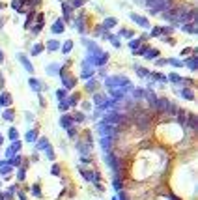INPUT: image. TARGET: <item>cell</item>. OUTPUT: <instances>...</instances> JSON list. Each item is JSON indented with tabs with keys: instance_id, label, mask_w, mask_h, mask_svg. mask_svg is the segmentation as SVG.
Segmentation results:
<instances>
[{
	"instance_id": "277c9868",
	"label": "cell",
	"mask_w": 198,
	"mask_h": 200,
	"mask_svg": "<svg viewBox=\"0 0 198 200\" xmlns=\"http://www.w3.org/2000/svg\"><path fill=\"white\" fill-rule=\"evenodd\" d=\"M62 82H64V86H65V90H71V88L77 84V79H75V77H69V75H65V73H62Z\"/></svg>"
},
{
	"instance_id": "8d00e7d4",
	"label": "cell",
	"mask_w": 198,
	"mask_h": 200,
	"mask_svg": "<svg viewBox=\"0 0 198 200\" xmlns=\"http://www.w3.org/2000/svg\"><path fill=\"white\" fill-rule=\"evenodd\" d=\"M137 73H138L140 77H150V73H148V69H144V68H137Z\"/></svg>"
},
{
	"instance_id": "484cf974",
	"label": "cell",
	"mask_w": 198,
	"mask_h": 200,
	"mask_svg": "<svg viewBox=\"0 0 198 200\" xmlns=\"http://www.w3.org/2000/svg\"><path fill=\"white\" fill-rule=\"evenodd\" d=\"M77 103H79V94H73V96H71V97L67 99V105H69V107L77 105Z\"/></svg>"
},
{
	"instance_id": "681fc988",
	"label": "cell",
	"mask_w": 198,
	"mask_h": 200,
	"mask_svg": "<svg viewBox=\"0 0 198 200\" xmlns=\"http://www.w3.org/2000/svg\"><path fill=\"white\" fill-rule=\"evenodd\" d=\"M168 64H172V65H176V68H180V65H181V62L180 60H174V58H172V60H166Z\"/></svg>"
},
{
	"instance_id": "003e7915",
	"label": "cell",
	"mask_w": 198,
	"mask_h": 200,
	"mask_svg": "<svg viewBox=\"0 0 198 200\" xmlns=\"http://www.w3.org/2000/svg\"><path fill=\"white\" fill-rule=\"evenodd\" d=\"M60 2H64V0H60Z\"/></svg>"
},
{
	"instance_id": "836d02e7",
	"label": "cell",
	"mask_w": 198,
	"mask_h": 200,
	"mask_svg": "<svg viewBox=\"0 0 198 200\" xmlns=\"http://www.w3.org/2000/svg\"><path fill=\"white\" fill-rule=\"evenodd\" d=\"M32 19H34V11H30V13H28V19H26V23H24V28H30Z\"/></svg>"
},
{
	"instance_id": "ba28073f",
	"label": "cell",
	"mask_w": 198,
	"mask_h": 200,
	"mask_svg": "<svg viewBox=\"0 0 198 200\" xmlns=\"http://www.w3.org/2000/svg\"><path fill=\"white\" fill-rule=\"evenodd\" d=\"M11 105V96L10 94H0V107H10Z\"/></svg>"
},
{
	"instance_id": "8992f818",
	"label": "cell",
	"mask_w": 198,
	"mask_h": 200,
	"mask_svg": "<svg viewBox=\"0 0 198 200\" xmlns=\"http://www.w3.org/2000/svg\"><path fill=\"white\" fill-rule=\"evenodd\" d=\"M19 62L24 65V68H26V71H28V73H34V65L30 64V60H28L26 56H24V54H19Z\"/></svg>"
},
{
	"instance_id": "cb8c5ba5",
	"label": "cell",
	"mask_w": 198,
	"mask_h": 200,
	"mask_svg": "<svg viewBox=\"0 0 198 200\" xmlns=\"http://www.w3.org/2000/svg\"><path fill=\"white\" fill-rule=\"evenodd\" d=\"M71 49H73V41H71V39H67V41L64 43V47H62V53H64V54H67Z\"/></svg>"
},
{
	"instance_id": "ab89813d",
	"label": "cell",
	"mask_w": 198,
	"mask_h": 200,
	"mask_svg": "<svg viewBox=\"0 0 198 200\" xmlns=\"http://www.w3.org/2000/svg\"><path fill=\"white\" fill-rule=\"evenodd\" d=\"M133 96H135V99H140V97H144V90H133Z\"/></svg>"
},
{
	"instance_id": "d6986e66",
	"label": "cell",
	"mask_w": 198,
	"mask_h": 200,
	"mask_svg": "<svg viewBox=\"0 0 198 200\" xmlns=\"http://www.w3.org/2000/svg\"><path fill=\"white\" fill-rule=\"evenodd\" d=\"M159 56V51L157 49H148V53H146V58L148 60H153V58H157Z\"/></svg>"
},
{
	"instance_id": "f6af8a7d",
	"label": "cell",
	"mask_w": 198,
	"mask_h": 200,
	"mask_svg": "<svg viewBox=\"0 0 198 200\" xmlns=\"http://www.w3.org/2000/svg\"><path fill=\"white\" fill-rule=\"evenodd\" d=\"M58 108H60V110H67V108H69V105H67V101H65V99H64V101H60V105H58Z\"/></svg>"
},
{
	"instance_id": "c3c4849f",
	"label": "cell",
	"mask_w": 198,
	"mask_h": 200,
	"mask_svg": "<svg viewBox=\"0 0 198 200\" xmlns=\"http://www.w3.org/2000/svg\"><path fill=\"white\" fill-rule=\"evenodd\" d=\"M0 172H2V174H10V172H11V167H6V165L0 167Z\"/></svg>"
},
{
	"instance_id": "db71d44e",
	"label": "cell",
	"mask_w": 198,
	"mask_h": 200,
	"mask_svg": "<svg viewBox=\"0 0 198 200\" xmlns=\"http://www.w3.org/2000/svg\"><path fill=\"white\" fill-rule=\"evenodd\" d=\"M121 36H125V37H133V32H129V30H121Z\"/></svg>"
},
{
	"instance_id": "9a60e30c",
	"label": "cell",
	"mask_w": 198,
	"mask_h": 200,
	"mask_svg": "<svg viewBox=\"0 0 198 200\" xmlns=\"http://www.w3.org/2000/svg\"><path fill=\"white\" fill-rule=\"evenodd\" d=\"M62 8H64V19H65V21H69V19H71V6H69L67 2H64V6H62Z\"/></svg>"
},
{
	"instance_id": "816d5d0a",
	"label": "cell",
	"mask_w": 198,
	"mask_h": 200,
	"mask_svg": "<svg viewBox=\"0 0 198 200\" xmlns=\"http://www.w3.org/2000/svg\"><path fill=\"white\" fill-rule=\"evenodd\" d=\"M67 135H69V137H75V135H77V129H75V127H69V129H67Z\"/></svg>"
},
{
	"instance_id": "6da1fadb",
	"label": "cell",
	"mask_w": 198,
	"mask_h": 200,
	"mask_svg": "<svg viewBox=\"0 0 198 200\" xmlns=\"http://www.w3.org/2000/svg\"><path fill=\"white\" fill-rule=\"evenodd\" d=\"M99 133H101L103 137H109V139H112V137L116 135V125H110V124H105V122H101V124H99Z\"/></svg>"
},
{
	"instance_id": "be15d7a7",
	"label": "cell",
	"mask_w": 198,
	"mask_h": 200,
	"mask_svg": "<svg viewBox=\"0 0 198 200\" xmlns=\"http://www.w3.org/2000/svg\"><path fill=\"white\" fill-rule=\"evenodd\" d=\"M0 200H4V194H2V193H0Z\"/></svg>"
},
{
	"instance_id": "3957f363",
	"label": "cell",
	"mask_w": 198,
	"mask_h": 200,
	"mask_svg": "<svg viewBox=\"0 0 198 200\" xmlns=\"http://www.w3.org/2000/svg\"><path fill=\"white\" fill-rule=\"evenodd\" d=\"M170 101L168 99H157V107H155V110H159V112H168V110H170Z\"/></svg>"
},
{
	"instance_id": "03108f58",
	"label": "cell",
	"mask_w": 198,
	"mask_h": 200,
	"mask_svg": "<svg viewBox=\"0 0 198 200\" xmlns=\"http://www.w3.org/2000/svg\"><path fill=\"white\" fill-rule=\"evenodd\" d=\"M112 200H118V198H112Z\"/></svg>"
},
{
	"instance_id": "ee69618b",
	"label": "cell",
	"mask_w": 198,
	"mask_h": 200,
	"mask_svg": "<svg viewBox=\"0 0 198 200\" xmlns=\"http://www.w3.org/2000/svg\"><path fill=\"white\" fill-rule=\"evenodd\" d=\"M140 41H142V39H133V41L129 43V47H131V49H137V47L140 45Z\"/></svg>"
},
{
	"instance_id": "2e32d148",
	"label": "cell",
	"mask_w": 198,
	"mask_h": 200,
	"mask_svg": "<svg viewBox=\"0 0 198 200\" xmlns=\"http://www.w3.org/2000/svg\"><path fill=\"white\" fill-rule=\"evenodd\" d=\"M187 125H189L191 129H196L198 122H196V116H194V114H189V118H187Z\"/></svg>"
},
{
	"instance_id": "7a4b0ae2",
	"label": "cell",
	"mask_w": 198,
	"mask_h": 200,
	"mask_svg": "<svg viewBox=\"0 0 198 200\" xmlns=\"http://www.w3.org/2000/svg\"><path fill=\"white\" fill-rule=\"evenodd\" d=\"M105 161H107V165H109L114 172L120 170V167H118V159H116V155H114V153H107V155H105Z\"/></svg>"
},
{
	"instance_id": "4fadbf2b",
	"label": "cell",
	"mask_w": 198,
	"mask_h": 200,
	"mask_svg": "<svg viewBox=\"0 0 198 200\" xmlns=\"http://www.w3.org/2000/svg\"><path fill=\"white\" fill-rule=\"evenodd\" d=\"M64 28H65V26H64V21L58 19L56 23H54V26H53V32H54V34H60V32H64Z\"/></svg>"
},
{
	"instance_id": "1f68e13d",
	"label": "cell",
	"mask_w": 198,
	"mask_h": 200,
	"mask_svg": "<svg viewBox=\"0 0 198 200\" xmlns=\"http://www.w3.org/2000/svg\"><path fill=\"white\" fill-rule=\"evenodd\" d=\"M95 88H97V82H95L93 79L86 82V90H90V92H92V90H95Z\"/></svg>"
},
{
	"instance_id": "d590c367",
	"label": "cell",
	"mask_w": 198,
	"mask_h": 200,
	"mask_svg": "<svg viewBox=\"0 0 198 200\" xmlns=\"http://www.w3.org/2000/svg\"><path fill=\"white\" fill-rule=\"evenodd\" d=\"M2 116H4V120H8V122H11V120H13V110H6V112H4Z\"/></svg>"
},
{
	"instance_id": "6f0895ef",
	"label": "cell",
	"mask_w": 198,
	"mask_h": 200,
	"mask_svg": "<svg viewBox=\"0 0 198 200\" xmlns=\"http://www.w3.org/2000/svg\"><path fill=\"white\" fill-rule=\"evenodd\" d=\"M146 53H148V47H142V49L137 51V54H146Z\"/></svg>"
},
{
	"instance_id": "91938a15",
	"label": "cell",
	"mask_w": 198,
	"mask_h": 200,
	"mask_svg": "<svg viewBox=\"0 0 198 200\" xmlns=\"http://www.w3.org/2000/svg\"><path fill=\"white\" fill-rule=\"evenodd\" d=\"M152 36H161V30H159V28H155V30H152Z\"/></svg>"
},
{
	"instance_id": "f35d334b",
	"label": "cell",
	"mask_w": 198,
	"mask_h": 200,
	"mask_svg": "<svg viewBox=\"0 0 198 200\" xmlns=\"http://www.w3.org/2000/svg\"><path fill=\"white\" fill-rule=\"evenodd\" d=\"M21 6H22L21 0H13V2H11V8H13V10H17V11L21 10Z\"/></svg>"
},
{
	"instance_id": "e575fe53",
	"label": "cell",
	"mask_w": 198,
	"mask_h": 200,
	"mask_svg": "<svg viewBox=\"0 0 198 200\" xmlns=\"http://www.w3.org/2000/svg\"><path fill=\"white\" fill-rule=\"evenodd\" d=\"M47 71H49V75H56V71H58V65H56V64L49 65V69H47Z\"/></svg>"
},
{
	"instance_id": "7dc6e473",
	"label": "cell",
	"mask_w": 198,
	"mask_h": 200,
	"mask_svg": "<svg viewBox=\"0 0 198 200\" xmlns=\"http://www.w3.org/2000/svg\"><path fill=\"white\" fill-rule=\"evenodd\" d=\"M32 193H34L36 196H41V191H39V185H38V183H36V185L32 187Z\"/></svg>"
},
{
	"instance_id": "f546056e",
	"label": "cell",
	"mask_w": 198,
	"mask_h": 200,
	"mask_svg": "<svg viewBox=\"0 0 198 200\" xmlns=\"http://www.w3.org/2000/svg\"><path fill=\"white\" fill-rule=\"evenodd\" d=\"M84 2H86V0H71L69 6L71 8H81V6H84Z\"/></svg>"
},
{
	"instance_id": "f1b7e54d",
	"label": "cell",
	"mask_w": 198,
	"mask_h": 200,
	"mask_svg": "<svg viewBox=\"0 0 198 200\" xmlns=\"http://www.w3.org/2000/svg\"><path fill=\"white\" fill-rule=\"evenodd\" d=\"M43 49H45V47L41 45V43H38V45H34V47H32V56H36V54H39V53H41Z\"/></svg>"
},
{
	"instance_id": "f5cc1de1",
	"label": "cell",
	"mask_w": 198,
	"mask_h": 200,
	"mask_svg": "<svg viewBox=\"0 0 198 200\" xmlns=\"http://www.w3.org/2000/svg\"><path fill=\"white\" fill-rule=\"evenodd\" d=\"M43 17H45L43 13H38V17H36L38 19V25H43Z\"/></svg>"
},
{
	"instance_id": "30bf717a",
	"label": "cell",
	"mask_w": 198,
	"mask_h": 200,
	"mask_svg": "<svg viewBox=\"0 0 198 200\" xmlns=\"http://www.w3.org/2000/svg\"><path fill=\"white\" fill-rule=\"evenodd\" d=\"M60 125L65 127V129L73 127V118H71V116H62V118H60Z\"/></svg>"
},
{
	"instance_id": "6125c7cd",
	"label": "cell",
	"mask_w": 198,
	"mask_h": 200,
	"mask_svg": "<svg viewBox=\"0 0 198 200\" xmlns=\"http://www.w3.org/2000/svg\"><path fill=\"white\" fill-rule=\"evenodd\" d=\"M2 60H4V53H2V51H0V62H2Z\"/></svg>"
},
{
	"instance_id": "94428289",
	"label": "cell",
	"mask_w": 198,
	"mask_h": 200,
	"mask_svg": "<svg viewBox=\"0 0 198 200\" xmlns=\"http://www.w3.org/2000/svg\"><path fill=\"white\" fill-rule=\"evenodd\" d=\"M32 4H34V6H38V4H41V0H32Z\"/></svg>"
},
{
	"instance_id": "52a82bcc",
	"label": "cell",
	"mask_w": 198,
	"mask_h": 200,
	"mask_svg": "<svg viewBox=\"0 0 198 200\" xmlns=\"http://www.w3.org/2000/svg\"><path fill=\"white\" fill-rule=\"evenodd\" d=\"M77 148H79V151L84 155V157H86V155L90 153V150H92V146H90L88 140H86V142H77Z\"/></svg>"
},
{
	"instance_id": "603a6c76",
	"label": "cell",
	"mask_w": 198,
	"mask_h": 200,
	"mask_svg": "<svg viewBox=\"0 0 198 200\" xmlns=\"http://www.w3.org/2000/svg\"><path fill=\"white\" fill-rule=\"evenodd\" d=\"M181 28L187 30V32H191V34H196V26H194V23H185Z\"/></svg>"
},
{
	"instance_id": "e0dca14e",
	"label": "cell",
	"mask_w": 198,
	"mask_h": 200,
	"mask_svg": "<svg viewBox=\"0 0 198 200\" xmlns=\"http://www.w3.org/2000/svg\"><path fill=\"white\" fill-rule=\"evenodd\" d=\"M187 65H189L192 71H196V68H198V60H196V56H191V58L187 60Z\"/></svg>"
},
{
	"instance_id": "83f0119b",
	"label": "cell",
	"mask_w": 198,
	"mask_h": 200,
	"mask_svg": "<svg viewBox=\"0 0 198 200\" xmlns=\"http://www.w3.org/2000/svg\"><path fill=\"white\" fill-rule=\"evenodd\" d=\"M185 120H187V118H185V110H183V108L178 110V122H180L181 125H185Z\"/></svg>"
},
{
	"instance_id": "9c48e42d",
	"label": "cell",
	"mask_w": 198,
	"mask_h": 200,
	"mask_svg": "<svg viewBox=\"0 0 198 200\" xmlns=\"http://www.w3.org/2000/svg\"><path fill=\"white\" fill-rule=\"evenodd\" d=\"M144 96H146V99H148V103H150L153 108L157 107V97H155V94L153 92H144Z\"/></svg>"
},
{
	"instance_id": "d4e9b609",
	"label": "cell",
	"mask_w": 198,
	"mask_h": 200,
	"mask_svg": "<svg viewBox=\"0 0 198 200\" xmlns=\"http://www.w3.org/2000/svg\"><path fill=\"white\" fill-rule=\"evenodd\" d=\"M93 99H95V105H99V107H101V105L107 101V97H105V96H101V94H95V97H93Z\"/></svg>"
},
{
	"instance_id": "e7e4bbea",
	"label": "cell",
	"mask_w": 198,
	"mask_h": 200,
	"mask_svg": "<svg viewBox=\"0 0 198 200\" xmlns=\"http://www.w3.org/2000/svg\"><path fill=\"white\" fill-rule=\"evenodd\" d=\"M2 8H4V4H0V10H2Z\"/></svg>"
},
{
	"instance_id": "8fae6325",
	"label": "cell",
	"mask_w": 198,
	"mask_h": 200,
	"mask_svg": "<svg viewBox=\"0 0 198 200\" xmlns=\"http://www.w3.org/2000/svg\"><path fill=\"white\" fill-rule=\"evenodd\" d=\"M75 25H77L75 28H77L81 34H84V32H86V28H84V15H82V13L79 15V19H77V23H75Z\"/></svg>"
},
{
	"instance_id": "d6a6232c",
	"label": "cell",
	"mask_w": 198,
	"mask_h": 200,
	"mask_svg": "<svg viewBox=\"0 0 198 200\" xmlns=\"http://www.w3.org/2000/svg\"><path fill=\"white\" fill-rule=\"evenodd\" d=\"M71 118H73V122H84V114L82 112H75Z\"/></svg>"
},
{
	"instance_id": "74e56055",
	"label": "cell",
	"mask_w": 198,
	"mask_h": 200,
	"mask_svg": "<svg viewBox=\"0 0 198 200\" xmlns=\"http://www.w3.org/2000/svg\"><path fill=\"white\" fill-rule=\"evenodd\" d=\"M45 153H47V157H49V159H54V151H53V148H51V146L45 148Z\"/></svg>"
},
{
	"instance_id": "4dcf8cb0",
	"label": "cell",
	"mask_w": 198,
	"mask_h": 200,
	"mask_svg": "<svg viewBox=\"0 0 198 200\" xmlns=\"http://www.w3.org/2000/svg\"><path fill=\"white\" fill-rule=\"evenodd\" d=\"M10 165L19 167V165H21V157H19V155H13V157H10Z\"/></svg>"
},
{
	"instance_id": "bcb514c9",
	"label": "cell",
	"mask_w": 198,
	"mask_h": 200,
	"mask_svg": "<svg viewBox=\"0 0 198 200\" xmlns=\"http://www.w3.org/2000/svg\"><path fill=\"white\" fill-rule=\"evenodd\" d=\"M17 137H19L17 135V129H10V139L11 140H17Z\"/></svg>"
},
{
	"instance_id": "7c38bea8",
	"label": "cell",
	"mask_w": 198,
	"mask_h": 200,
	"mask_svg": "<svg viewBox=\"0 0 198 200\" xmlns=\"http://www.w3.org/2000/svg\"><path fill=\"white\" fill-rule=\"evenodd\" d=\"M28 84H30L32 90H36V92H41V90H43V84H41L38 79H30V82H28Z\"/></svg>"
},
{
	"instance_id": "7bdbcfd3",
	"label": "cell",
	"mask_w": 198,
	"mask_h": 200,
	"mask_svg": "<svg viewBox=\"0 0 198 200\" xmlns=\"http://www.w3.org/2000/svg\"><path fill=\"white\" fill-rule=\"evenodd\" d=\"M159 30H161V34H172V30H174V28H172V26H163Z\"/></svg>"
},
{
	"instance_id": "680465c9",
	"label": "cell",
	"mask_w": 198,
	"mask_h": 200,
	"mask_svg": "<svg viewBox=\"0 0 198 200\" xmlns=\"http://www.w3.org/2000/svg\"><path fill=\"white\" fill-rule=\"evenodd\" d=\"M19 180H24V168L19 170Z\"/></svg>"
},
{
	"instance_id": "9f6ffc18",
	"label": "cell",
	"mask_w": 198,
	"mask_h": 200,
	"mask_svg": "<svg viewBox=\"0 0 198 200\" xmlns=\"http://www.w3.org/2000/svg\"><path fill=\"white\" fill-rule=\"evenodd\" d=\"M53 174H54V176H58V174H60V167H58V165H54V167H53Z\"/></svg>"
},
{
	"instance_id": "5bb4252c",
	"label": "cell",
	"mask_w": 198,
	"mask_h": 200,
	"mask_svg": "<svg viewBox=\"0 0 198 200\" xmlns=\"http://www.w3.org/2000/svg\"><path fill=\"white\" fill-rule=\"evenodd\" d=\"M47 49H49V51H58V49H60V43H58L56 39H49V41H47Z\"/></svg>"
},
{
	"instance_id": "7402d4cb",
	"label": "cell",
	"mask_w": 198,
	"mask_h": 200,
	"mask_svg": "<svg viewBox=\"0 0 198 200\" xmlns=\"http://www.w3.org/2000/svg\"><path fill=\"white\" fill-rule=\"evenodd\" d=\"M116 23H118V21H116L114 17H109V19L105 21V26H103V28H107V30H109V28H112V26H116Z\"/></svg>"
},
{
	"instance_id": "60d3db41",
	"label": "cell",
	"mask_w": 198,
	"mask_h": 200,
	"mask_svg": "<svg viewBox=\"0 0 198 200\" xmlns=\"http://www.w3.org/2000/svg\"><path fill=\"white\" fill-rule=\"evenodd\" d=\"M56 96H58V99H60V101H64V99H65V96H67V92H65V90H58V92H56Z\"/></svg>"
},
{
	"instance_id": "ac0fdd59",
	"label": "cell",
	"mask_w": 198,
	"mask_h": 200,
	"mask_svg": "<svg viewBox=\"0 0 198 200\" xmlns=\"http://www.w3.org/2000/svg\"><path fill=\"white\" fill-rule=\"evenodd\" d=\"M181 96H183L185 99H189V101L194 99V94H192V90H189V88H183V90H181Z\"/></svg>"
},
{
	"instance_id": "b9f144b4",
	"label": "cell",
	"mask_w": 198,
	"mask_h": 200,
	"mask_svg": "<svg viewBox=\"0 0 198 200\" xmlns=\"http://www.w3.org/2000/svg\"><path fill=\"white\" fill-rule=\"evenodd\" d=\"M168 79H170L172 82H181V77H180V75H176V73H172V75H170Z\"/></svg>"
},
{
	"instance_id": "11a10c76",
	"label": "cell",
	"mask_w": 198,
	"mask_h": 200,
	"mask_svg": "<svg viewBox=\"0 0 198 200\" xmlns=\"http://www.w3.org/2000/svg\"><path fill=\"white\" fill-rule=\"evenodd\" d=\"M114 187H116V189H118V191H120V189H121V182H120V180H118V178H116V180H114Z\"/></svg>"
},
{
	"instance_id": "5b68a950",
	"label": "cell",
	"mask_w": 198,
	"mask_h": 200,
	"mask_svg": "<svg viewBox=\"0 0 198 200\" xmlns=\"http://www.w3.org/2000/svg\"><path fill=\"white\" fill-rule=\"evenodd\" d=\"M131 19L135 21V23H138L142 28H150V23H148V19H144V17H140V15H137V13H131Z\"/></svg>"
},
{
	"instance_id": "ffe728a7",
	"label": "cell",
	"mask_w": 198,
	"mask_h": 200,
	"mask_svg": "<svg viewBox=\"0 0 198 200\" xmlns=\"http://www.w3.org/2000/svg\"><path fill=\"white\" fill-rule=\"evenodd\" d=\"M36 139H38V131L36 129H32V131L26 133V140L28 142H36Z\"/></svg>"
},
{
	"instance_id": "f907efd6",
	"label": "cell",
	"mask_w": 198,
	"mask_h": 200,
	"mask_svg": "<svg viewBox=\"0 0 198 200\" xmlns=\"http://www.w3.org/2000/svg\"><path fill=\"white\" fill-rule=\"evenodd\" d=\"M41 28H43V25H36V26L32 28V34H39V32H41Z\"/></svg>"
},
{
	"instance_id": "4316f807",
	"label": "cell",
	"mask_w": 198,
	"mask_h": 200,
	"mask_svg": "<svg viewBox=\"0 0 198 200\" xmlns=\"http://www.w3.org/2000/svg\"><path fill=\"white\" fill-rule=\"evenodd\" d=\"M45 148H49V140L47 139H39L38 140V150H45Z\"/></svg>"
},
{
	"instance_id": "44dd1931",
	"label": "cell",
	"mask_w": 198,
	"mask_h": 200,
	"mask_svg": "<svg viewBox=\"0 0 198 200\" xmlns=\"http://www.w3.org/2000/svg\"><path fill=\"white\" fill-rule=\"evenodd\" d=\"M110 144H112V139H109V137H103V139H101V146H103L105 151L110 150Z\"/></svg>"
}]
</instances>
